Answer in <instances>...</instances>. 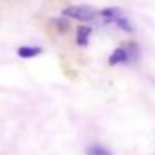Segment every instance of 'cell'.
<instances>
[{
	"instance_id": "6da1fadb",
	"label": "cell",
	"mask_w": 155,
	"mask_h": 155,
	"mask_svg": "<svg viewBox=\"0 0 155 155\" xmlns=\"http://www.w3.org/2000/svg\"><path fill=\"white\" fill-rule=\"evenodd\" d=\"M97 17H100L104 24L117 25V27L120 28V30H124V32H128V34L134 32V25H132V22L128 20V17L125 15V12L122 10V8H118V7L104 8L102 12H98Z\"/></svg>"
},
{
	"instance_id": "277c9868",
	"label": "cell",
	"mask_w": 155,
	"mask_h": 155,
	"mask_svg": "<svg viewBox=\"0 0 155 155\" xmlns=\"http://www.w3.org/2000/svg\"><path fill=\"white\" fill-rule=\"evenodd\" d=\"M90 35H92V27H88V25H80V27L77 28V35H75V42H77V45H80V47H87L88 40H90Z\"/></svg>"
},
{
	"instance_id": "7a4b0ae2",
	"label": "cell",
	"mask_w": 155,
	"mask_h": 155,
	"mask_svg": "<svg viewBox=\"0 0 155 155\" xmlns=\"http://www.w3.org/2000/svg\"><path fill=\"white\" fill-rule=\"evenodd\" d=\"M138 58V47L135 44H128L125 47H118L112 52L108 57V64L110 65H127L132 64Z\"/></svg>"
},
{
	"instance_id": "3957f363",
	"label": "cell",
	"mask_w": 155,
	"mask_h": 155,
	"mask_svg": "<svg viewBox=\"0 0 155 155\" xmlns=\"http://www.w3.org/2000/svg\"><path fill=\"white\" fill-rule=\"evenodd\" d=\"M64 18H74L78 22H90L94 18H97L98 12L90 5H70V7L64 8L62 12Z\"/></svg>"
},
{
	"instance_id": "5b68a950",
	"label": "cell",
	"mask_w": 155,
	"mask_h": 155,
	"mask_svg": "<svg viewBox=\"0 0 155 155\" xmlns=\"http://www.w3.org/2000/svg\"><path fill=\"white\" fill-rule=\"evenodd\" d=\"M40 54H42V48L35 47V45H24V47H20L17 50V55L20 58H34Z\"/></svg>"
},
{
	"instance_id": "8992f818",
	"label": "cell",
	"mask_w": 155,
	"mask_h": 155,
	"mask_svg": "<svg viewBox=\"0 0 155 155\" xmlns=\"http://www.w3.org/2000/svg\"><path fill=\"white\" fill-rule=\"evenodd\" d=\"M87 155H114V153H112V150H108L107 147H104V145L94 143L87 148Z\"/></svg>"
}]
</instances>
